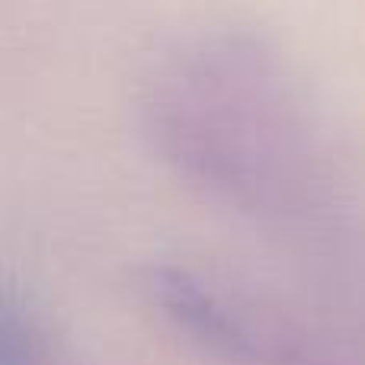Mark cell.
Masks as SVG:
<instances>
[{"label":"cell","instance_id":"1","mask_svg":"<svg viewBox=\"0 0 365 365\" xmlns=\"http://www.w3.org/2000/svg\"><path fill=\"white\" fill-rule=\"evenodd\" d=\"M145 289L160 314L186 336H192L202 349L225 359L259 356V340L247 317L234 311L218 289L205 285L189 269L158 263L148 269Z\"/></svg>","mask_w":365,"mask_h":365},{"label":"cell","instance_id":"2","mask_svg":"<svg viewBox=\"0 0 365 365\" xmlns=\"http://www.w3.org/2000/svg\"><path fill=\"white\" fill-rule=\"evenodd\" d=\"M0 365H58L55 343L48 340L38 311L10 285L0 308Z\"/></svg>","mask_w":365,"mask_h":365}]
</instances>
